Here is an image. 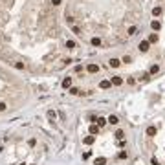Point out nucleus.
<instances>
[{
    "instance_id": "9",
    "label": "nucleus",
    "mask_w": 165,
    "mask_h": 165,
    "mask_svg": "<svg viewBox=\"0 0 165 165\" xmlns=\"http://www.w3.org/2000/svg\"><path fill=\"white\" fill-rule=\"evenodd\" d=\"M158 72H160V66H158V64H152V66H151V72H149V73H151V75H156Z\"/></svg>"
},
{
    "instance_id": "2",
    "label": "nucleus",
    "mask_w": 165,
    "mask_h": 165,
    "mask_svg": "<svg viewBox=\"0 0 165 165\" xmlns=\"http://www.w3.org/2000/svg\"><path fill=\"white\" fill-rule=\"evenodd\" d=\"M86 70H88V73H97V72H99V66L94 64V63H90V64L86 66Z\"/></svg>"
},
{
    "instance_id": "17",
    "label": "nucleus",
    "mask_w": 165,
    "mask_h": 165,
    "mask_svg": "<svg viewBox=\"0 0 165 165\" xmlns=\"http://www.w3.org/2000/svg\"><path fill=\"white\" fill-rule=\"evenodd\" d=\"M8 110V103L6 101H0V112H6Z\"/></svg>"
},
{
    "instance_id": "11",
    "label": "nucleus",
    "mask_w": 165,
    "mask_h": 165,
    "mask_svg": "<svg viewBox=\"0 0 165 165\" xmlns=\"http://www.w3.org/2000/svg\"><path fill=\"white\" fill-rule=\"evenodd\" d=\"M151 26H152V29H154V31H158V29L161 28V24H160V20H152V24H151Z\"/></svg>"
},
{
    "instance_id": "16",
    "label": "nucleus",
    "mask_w": 165,
    "mask_h": 165,
    "mask_svg": "<svg viewBox=\"0 0 165 165\" xmlns=\"http://www.w3.org/2000/svg\"><path fill=\"white\" fill-rule=\"evenodd\" d=\"M107 163V158H95V165H105Z\"/></svg>"
},
{
    "instance_id": "27",
    "label": "nucleus",
    "mask_w": 165,
    "mask_h": 165,
    "mask_svg": "<svg viewBox=\"0 0 165 165\" xmlns=\"http://www.w3.org/2000/svg\"><path fill=\"white\" fill-rule=\"evenodd\" d=\"M119 158H121V160H125V158H129V152H119Z\"/></svg>"
},
{
    "instance_id": "26",
    "label": "nucleus",
    "mask_w": 165,
    "mask_h": 165,
    "mask_svg": "<svg viewBox=\"0 0 165 165\" xmlns=\"http://www.w3.org/2000/svg\"><path fill=\"white\" fill-rule=\"evenodd\" d=\"M149 77H151V73H143V75H141V77H139V79H141V81H147V79H149Z\"/></svg>"
},
{
    "instance_id": "14",
    "label": "nucleus",
    "mask_w": 165,
    "mask_h": 165,
    "mask_svg": "<svg viewBox=\"0 0 165 165\" xmlns=\"http://www.w3.org/2000/svg\"><path fill=\"white\" fill-rule=\"evenodd\" d=\"M149 42H158V33H151V37H149Z\"/></svg>"
},
{
    "instance_id": "30",
    "label": "nucleus",
    "mask_w": 165,
    "mask_h": 165,
    "mask_svg": "<svg viewBox=\"0 0 165 165\" xmlns=\"http://www.w3.org/2000/svg\"><path fill=\"white\" fill-rule=\"evenodd\" d=\"M152 165H160V163H158V161H156V160H152Z\"/></svg>"
},
{
    "instance_id": "23",
    "label": "nucleus",
    "mask_w": 165,
    "mask_h": 165,
    "mask_svg": "<svg viewBox=\"0 0 165 165\" xmlns=\"http://www.w3.org/2000/svg\"><path fill=\"white\" fill-rule=\"evenodd\" d=\"M50 2H51V6H61V4H63V0H50Z\"/></svg>"
},
{
    "instance_id": "24",
    "label": "nucleus",
    "mask_w": 165,
    "mask_h": 165,
    "mask_svg": "<svg viewBox=\"0 0 165 165\" xmlns=\"http://www.w3.org/2000/svg\"><path fill=\"white\" fill-rule=\"evenodd\" d=\"M72 31H73V33H75V35H81V29H79V28H77V26H73V28H72Z\"/></svg>"
},
{
    "instance_id": "13",
    "label": "nucleus",
    "mask_w": 165,
    "mask_h": 165,
    "mask_svg": "<svg viewBox=\"0 0 165 165\" xmlns=\"http://www.w3.org/2000/svg\"><path fill=\"white\" fill-rule=\"evenodd\" d=\"M90 134H92V136H94V134H99V127H97V125H92V127H90Z\"/></svg>"
},
{
    "instance_id": "8",
    "label": "nucleus",
    "mask_w": 165,
    "mask_h": 165,
    "mask_svg": "<svg viewBox=\"0 0 165 165\" xmlns=\"http://www.w3.org/2000/svg\"><path fill=\"white\" fill-rule=\"evenodd\" d=\"M95 123H97V127L101 129V127H103V125L107 123V119H105V117H95Z\"/></svg>"
},
{
    "instance_id": "21",
    "label": "nucleus",
    "mask_w": 165,
    "mask_h": 165,
    "mask_svg": "<svg viewBox=\"0 0 165 165\" xmlns=\"http://www.w3.org/2000/svg\"><path fill=\"white\" fill-rule=\"evenodd\" d=\"M116 138H117V139H123V138H125V132H123V130H117V132H116Z\"/></svg>"
},
{
    "instance_id": "22",
    "label": "nucleus",
    "mask_w": 165,
    "mask_h": 165,
    "mask_svg": "<svg viewBox=\"0 0 165 165\" xmlns=\"http://www.w3.org/2000/svg\"><path fill=\"white\" fill-rule=\"evenodd\" d=\"M123 63H127V64L132 63V57H130V55H125V57H123Z\"/></svg>"
},
{
    "instance_id": "28",
    "label": "nucleus",
    "mask_w": 165,
    "mask_h": 165,
    "mask_svg": "<svg viewBox=\"0 0 165 165\" xmlns=\"http://www.w3.org/2000/svg\"><path fill=\"white\" fill-rule=\"evenodd\" d=\"M70 94H73V95H77V94H81V92H79V88H72V90H70Z\"/></svg>"
},
{
    "instance_id": "6",
    "label": "nucleus",
    "mask_w": 165,
    "mask_h": 165,
    "mask_svg": "<svg viewBox=\"0 0 165 165\" xmlns=\"http://www.w3.org/2000/svg\"><path fill=\"white\" fill-rule=\"evenodd\" d=\"M70 86H72V77H66L63 81V88H70Z\"/></svg>"
},
{
    "instance_id": "1",
    "label": "nucleus",
    "mask_w": 165,
    "mask_h": 165,
    "mask_svg": "<svg viewBox=\"0 0 165 165\" xmlns=\"http://www.w3.org/2000/svg\"><path fill=\"white\" fill-rule=\"evenodd\" d=\"M138 50H139V51H143V53L149 51V40H141L139 46H138Z\"/></svg>"
},
{
    "instance_id": "5",
    "label": "nucleus",
    "mask_w": 165,
    "mask_h": 165,
    "mask_svg": "<svg viewBox=\"0 0 165 165\" xmlns=\"http://www.w3.org/2000/svg\"><path fill=\"white\" fill-rule=\"evenodd\" d=\"M99 86H101L103 90H107V88L112 86V82H110V81H101V82H99Z\"/></svg>"
},
{
    "instance_id": "7",
    "label": "nucleus",
    "mask_w": 165,
    "mask_h": 165,
    "mask_svg": "<svg viewBox=\"0 0 165 165\" xmlns=\"http://www.w3.org/2000/svg\"><path fill=\"white\" fill-rule=\"evenodd\" d=\"M107 121L110 123V125H117V123H119V119H117V116H110V117H108Z\"/></svg>"
},
{
    "instance_id": "25",
    "label": "nucleus",
    "mask_w": 165,
    "mask_h": 165,
    "mask_svg": "<svg viewBox=\"0 0 165 165\" xmlns=\"http://www.w3.org/2000/svg\"><path fill=\"white\" fill-rule=\"evenodd\" d=\"M15 68H18V70H24V64H22V63H15Z\"/></svg>"
},
{
    "instance_id": "29",
    "label": "nucleus",
    "mask_w": 165,
    "mask_h": 165,
    "mask_svg": "<svg viewBox=\"0 0 165 165\" xmlns=\"http://www.w3.org/2000/svg\"><path fill=\"white\" fill-rule=\"evenodd\" d=\"M66 22H68V24H73V17H68V15H66Z\"/></svg>"
},
{
    "instance_id": "4",
    "label": "nucleus",
    "mask_w": 165,
    "mask_h": 165,
    "mask_svg": "<svg viewBox=\"0 0 165 165\" xmlns=\"http://www.w3.org/2000/svg\"><path fill=\"white\" fill-rule=\"evenodd\" d=\"M110 82H112V85H114V86H119V85H121V82H123V79H121L119 75H116V77H112V81H110Z\"/></svg>"
},
{
    "instance_id": "10",
    "label": "nucleus",
    "mask_w": 165,
    "mask_h": 165,
    "mask_svg": "<svg viewBox=\"0 0 165 165\" xmlns=\"http://www.w3.org/2000/svg\"><path fill=\"white\" fill-rule=\"evenodd\" d=\"M90 42H92V46H101V44H103V42H101V39H99V37H94V39H92V40H90Z\"/></svg>"
},
{
    "instance_id": "15",
    "label": "nucleus",
    "mask_w": 165,
    "mask_h": 165,
    "mask_svg": "<svg viewBox=\"0 0 165 165\" xmlns=\"http://www.w3.org/2000/svg\"><path fill=\"white\" fill-rule=\"evenodd\" d=\"M75 46H77V44L73 42V40H66V48H68V50H73Z\"/></svg>"
},
{
    "instance_id": "20",
    "label": "nucleus",
    "mask_w": 165,
    "mask_h": 165,
    "mask_svg": "<svg viewBox=\"0 0 165 165\" xmlns=\"http://www.w3.org/2000/svg\"><path fill=\"white\" fill-rule=\"evenodd\" d=\"M156 134V127H149L147 129V136H154Z\"/></svg>"
},
{
    "instance_id": "18",
    "label": "nucleus",
    "mask_w": 165,
    "mask_h": 165,
    "mask_svg": "<svg viewBox=\"0 0 165 165\" xmlns=\"http://www.w3.org/2000/svg\"><path fill=\"white\" fill-rule=\"evenodd\" d=\"M94 141H95V138H94V136H88V138H85V143H86V145H92Z\"/></svg>"
},
{
    "instance_id": "12",
    "label": "nucleus",
    "mask_w": 165,
    "mask_h": 165,
    "mask_svg": "<svg viewBox=\"0 0 165 165\" xmlns=\"http://www.w3.org/2000/svg\"><path fill=\"white\" fill-rule=\"evenodd\" d=\"M152 15H154V17H160V15H161V8H160V6H156V8L152 9Z\"/></svg>"
},
{
    "instance_id": "19",
    "label": "nucleus",
    "mask_w": 165,
    "mask_h": 165,
    "mask_svg": "<svg viewBox=\"0 0 165 165\" xmlns=\"http://www.w3.org/2000/svg\"><path fill=\"white\" fill-rule=\"evenodd\" d=\"M136 31H138V28H136V26H130V28L127 29V33H129V35H136Z\"/></svg>"
},
{
    "instance_id": "3",
    "label": "nucleus",
    "mask_w": 165,
    "mask_h": 165,
    "mask_svg": "<svg viewBox=\"0 0 165 165\" xmlns=\"http://www.w3.org/2000/svg\"><path fill=\"white\" fill-rule=\"evenodd\" d=\"M119 64H121V61H119V59H110V63H108L110 68H117Z\"/></svg>"
}]
</instances>
